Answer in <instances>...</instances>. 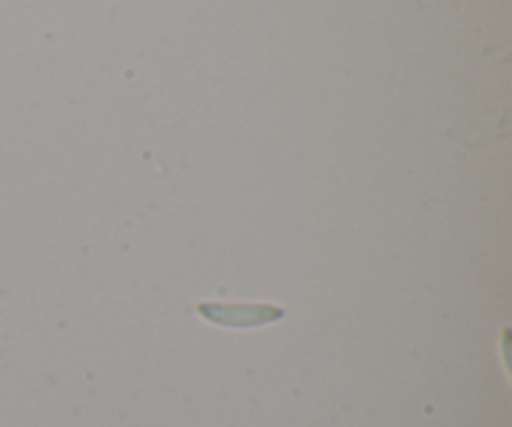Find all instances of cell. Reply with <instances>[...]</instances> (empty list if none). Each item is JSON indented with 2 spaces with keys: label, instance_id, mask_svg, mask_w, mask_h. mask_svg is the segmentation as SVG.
<instances>
[{
  "label": "cell",
  "instance_id": "cell-1",
  "mask_svg": "<svg viewBox=\"0 0 512 427\" xmlns=\"http://www.w3.org/2000/svg\"><path fill=\"white\" fill-rule=\"evenodd\" d=\"M198 313L208 323L225 325V328H258V325H268L280 320L285 315V310L263 303H200Z\"/></svg>",
  "mask_w": 512,
  "mask_h": 427
}]
</instances>
